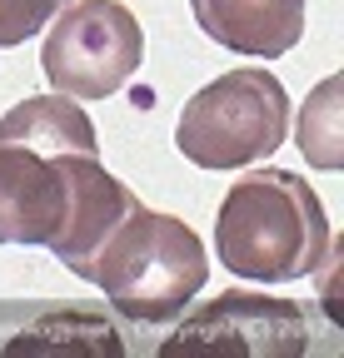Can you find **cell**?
<instances>
[{
  "instance_id": "obj_1",
  "label": "cell",
  "mask_w": 344,
  "mask_h": 358,
  "mask_svg": "<svg viewBox=\"0 0 344 358\" xmlns=\"http://www.w3.org/2000/svg\"><path fill=\"white\" fill-rule=\"evenodd\" d=\"M130 204L135 194L100 164V140L80 100L50 90L0 115V244L50 249L80 279Z\"/></svg>"
},
{
  "instance_id": "obj_6",
  "label": "cell",
  "mask_w": 344,
  "mask_h": 358,
  "mask_svg": "<svg viewBox=\"0 0 344 358\" xmlns=\"http://www.w3.org/2000/svg\"><path fill=\"white\" fill-rule=\"evenodd\" d=\"M145 65V25L120 0H70L50 20L40 70L70 100H110Z\"/></svg>"
},
{
  "instance_id": "obj_4",
  "label": "cell",
  "mask_w": 344,
  "mask_h": 358,
  "mask_svg": "<svg viewBox=\"0 0 344 358\" xmlns=\"http://www.w3.org/2000/svg\"><path fill=\"white\" fill-rule=\"evenodd\" d=\"M339 348V324H329L315 303L254 289H225L185 308L155 343L160 358H329Z\"/></svg>"
},
{
  "instance_id": "obj_10",
  "label": "cell",
  "mask_w": 344,
  "mask_h": 358,
  "mask_svg": "<svg viewBox=\"0 0 344 358\" xmlns=\"http://www.w3.org/2000/svg\"><path fill=\"white\" fill-rule=\"evenodd\" d=\"M70 0H0V50H15V45L35 40Z\"/></svg>"
},
{
  "instance_id": "obj_8",
  "label": "cell",
  "mask_w": 344,
  "mask_h": 358,
  "mask_svg": "<svg viewBox=\"0 0 344 358\" xmlns=\"http://www.w3.org/2000/svg\"><path fill=\"white\" fill-rule=\"evenodd\" d=\"M195 25L245 60H280L305 40L310 0H190Z\"/></svg>"
},
{
  "instance_id": "obj_3",
  "label": "cell",
  "mask_w": 344,
  "mask_h": 358,
  "mask_svg": "<svg viewBox=\"0 0 344 358\" xmlns=\"http://www.w3.org/2000/svg\"><path fill=\"white\" fill-rule=\"evenodd\" d=\"M334 234L310 179L294 169H249L225 189L214 214V254L235 279L294 284L324 264Z\"/></svg>"
},
{
  "instance_id": "obj_7",
  "label": "cell",
  "mask_w": 344,
  "mask_h": 358,
  "mask_svg": "<svg viewBox=\"0 0 344 358\" xmlns=\"http://www.w3.org/2000/svg\"><path fill=\"white\" fill-rule=\"evenodd\" d=\"M110 313L46 299H0V358H125L130 343Z\"/></svg>"
},
{
  "instance_id": "obj_9",
  "label": "cell",
  "mask_w": 344,
  "mask_h": 358,
  "mask_svg": "<svg viewBox=\"0 0 344 358\" xmlns=\"http://www.w3.org/2000/svg\"><path fill=\"white\" fill-rule=\"evenodd\" d=\"M344 75H329V80H319L315 90H310V100H305V110H299V120H294V145H299V155H305V164H315V169H339L344 164V120H339V110H344Z\"/></svg>"
},
{
  "instance_id": "obj_2",
  "label": "cell",
  "mask_w": 344,
  "mask_h": 358,
  "mask_svg": "<svg viewBox=\"0 0 344 358\" xmlns=\"http://www.w3.org/2000/svg\"><path fill=\"white\" fill-rule=\"evenodd\" d=\"M80 279L105 294L120 324L155 334L170 329L200 299V289L209 284V254L185 219L145 209L135 199L105 229Z\"/></svg>"
},
{
  "instance_id": "obj_5",
  "label": "cell",
  "mask_w": 344,
  "mask_h": 358,
  "mask_svg": "<svg viewBox=\"0 0 344 358\" xmlns=\"http://www.w3.org/2000/svg\"><path fill=\"white\" fill-rule=\"evenodd\" d=\"M289 140V95L265 65H235L185 100L175 150L195 169H245Z\"/></svg>"
}]
</instances>
